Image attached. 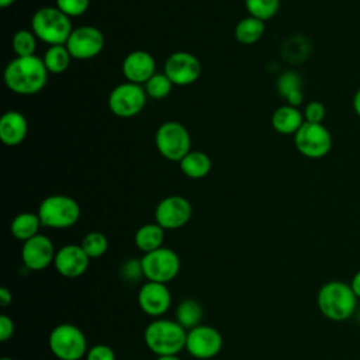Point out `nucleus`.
I'll return each instance as SVG.
<instances>
[{
  "instance_id": "obj_1",
  "label": "nucleus",
  "mask_w": 360,
  "mask_h": 360,
  "mask_svg": "<svg viewBox=\"0 0 360 360\" xmlns=\"http://www.w3.org/2000/svg\"><path fill=\"white\" fill-rule=\"evenodd\" d=\"M48 73L44 59L35 55L17 56L4 69V83L13 93L30 96L45 87Z\"/></svg>"
},
{
  "instance_id": "obj_2",
  "label": "nucleus",
  "mask_w": 360,
  "mask_h": 360,
  "mask_svg": "<svg viewBox=\"0 0 360 360\" xmlns=\"http://www.w3.org/2000/svg\"><path fill=\"white\" fill-rule=\"evenodd\" d=\"M357 300L350 284L340 280L325 283L316 294L319 312L333 322H343L352 318L357 309Z\"/></svg>"
},
{
  "instance_id": "obj_3",
  "label": "nucleus",
  "mask_w": 360,
  "mask_h": 360,
  "mask_svg": "<svg viewBox=\"0 0 360 360\" xmlns=\"http://www.w3.org/2000/svg\"><path fill=\"white\" fill-rule=\"evenodd\" d=\"M187 330L176 321L156 318L148 323L143 332L146 347L159 356H177L186 349Z\"/></svg>"
},
{
  "instance_id": "obj_4",
  "label": "nucleus",
  "mask_w": 360,
  "mask_h": 360,
  "mask_svg": "<svg viewBox=\"0 0 360 360\" xmlns=\"http://www.w3.org/2000/svg\"><path fill=\"white\" fill-rule=\"evenodd\" d=\"M31 30L38 39L52 45H66L72 24L69 17L58 7H42L31 18Z\"/></svg>"
},
{
  "instance_id": "obj_5",
  "label": "nucleus",
  "mask_w": 360,
  "mask_h": 360,
  "mask_svg": "<svg viewBox=\"0 0 360 360\" xmlns=\"http://www.w3.org/2000/svg\"><path fill=\"white\" fill-rule=\"evenodd\" d=\"M37 214L42 226L65 229L77 224L80 207L79 202L69 195L53 194L41 201Z\"/></svg>"
},
{
  "instance_id": "obj_6",
  "label": "nucleus",
  "mask_w": 360,
  "mask_h": 360,
  "mask_svg": "<svg viewBox=\"0 0 360 360\" xmlns=\"http://www.w3.org/2000/svg\"><path fill=\"white\" fill-rule=\"evenodd\" d=\"M48 346L58 360H80L89 350L83 330L73 323L56 325L49 333Z\"/></svg>"
},
{
  "instance_id": "obj_7",
  "label": "nucleus",
  "mask_w": 360,
  "mask_h": 360,
  "mask_svg": "<svg viewBox=\"0 0 360 360\" xmlns=\"http://www.w3.org/2000/svg\"><path fill=\"white\" fill-rule=\"evenodd\" d=\"M143 277L146 281L167 284L174 280L180 271V257L169 248H159L149 253H143L141 257Z\"/></svg>"
},
{
  "instance_id": "obj_8",
  "label": "nucleus",
  "mask_w": 360,
  "mask_h": 360,
  "mask_svg": "<svg viewBox=\"0 0 360 360\" xmlns=\"http://www.w3.org/2000/svg\"><path fill=\"white\" fill-rule=\"evenodd\" d=\"M159 153L172 162H180L191 148V136L184 125L177 121L162 124L155 135Z\"/></svg>"
},
{
  "instance_id": "obj_9",
  "label": "nucleus",
  "mask_w": 360,
  "mask_h": 360,
  "mask_svg": "<svg viewBox=\"0 0 360 360\" xmlns=\"http://www.w3.org/2000/svg\"><path fill=\"white\" fill-rule=\"evenodd\" d=\"M294 145L302 156L321 159L332 149V134L323 124L305 121L294 135Z\"/></svg>"
},
{
  "instance_id": "obj_10",
  "label": "nucleus",
  "mask_w": 360,
  "mask_h": 360,
  "mask_svg": "<svg viewBox=\"0 0 360 360\" xmlns=\"http://www.w3.org/2000/svg\"><path fill=\"white\" fill-rule=\"evenodd\" d=\"M146 103V91L136 83H121L108 96L110 111L121 118H129L142 111Z\"/></svg>"
},
{
  "instance_id": "obj_11",
  "label": "nucleus",
  "mask_w": 360,
  "mask_h": 360,
  "mask_svg": "<svg viewBox=\"0 0 360 360\" xmlns=\"http://www.w3.org/2000/svg\"><path fill=\"white\" fill-rule=\"evenodd\" d=\"M224 339L219 330L210 325H198L187 330L186 349L187 353L198 360L214 359L222 349Z\"/></svg>"
},
{
  "instance_id": "obj_12",
  "label": "nucleus",
  "mask_w": 360,
  "mask_h": 360,
  "mask_svg": "<svg viewBox=\"0 0 360 360\" xmlns=\"http://www.w3.org/2000/svg\"><path fill=\"white\" fill-rule=\"evenodd\" d=\"M193 215L190 201L181 195H169L159 201L155 208V221L163 229H179L184 226Z\"/></svg>"
},
{
  "instance_id": "obj_13",
  "label": "nucleus",
  "mask_w": 360,
  "mask_h": 360,
  "mask_svg": "<svg viewBox=\"0 0 360 360\" xmlns=\"http://www.w3.org/2000/svg\"><path fill=\"white\" fill-rule=\"evenodd\" d=\"M66 48L72 58L90 59L103 51L104 35L93 25H82L72 31L66 42Z\"/></svg>"
},
{
  "instance_id": "obj_14",
  "label": "nucleus",
  "mask_w": 360,
  "mask_h": 360,
  "mask_svg": "<svg viewBox=\"0 0 360 360\" xmlns=\"http://www.w3.org/2000/svg\"><path fill=\"white\" fill-rule=\"evenodd\" d=\"M163 73L173 84L187 86L197 82L201 76V63L190 52L177 51L166 59Z\"/></svg>"
},
{
  "instance_id": "obj_15",
  "label": "nucleus",
  "mask_w": 360,
  "mask_h": 360,
  "mask_svg": "<svg viewBox=\"0 0 360 360\" xmlns=\"http://www.w3.org/2000/svg\"><path fill=\"white\" fill-rule=\"evenodd\" d=\"M138 305L143 314L156 319L163 318L172 305V294L167 284L146 281L138 291Z\"/></svg>"
},
{
  "instance_id": "obj_16",
  "label": "nucleus",
  "mask_w": 360,
  "mask_h": 360,
  "mask_svg": "<svg viewBox=\"0 0 360 360\" xmlns=\"http://www.w3.org/2000/svg\"><path fill=\"white\" fill-rule=\"evenodd\" d=\"M55 246L52 240L42 233L25 240L21 248V260L27 270L41 271L55 260Z\"/></svg>"
},
{
  "instance_id": "obj_17",
  "label": "nucleus",
  "mask_w": 360,
  "mask_h": 360,
  "mask_svg": "<svg viewBox=\"0 0 360 360\" xmlns=\"http://www.w3.org/2000/svg\"><path fill=\"white\" fill-rule=\"evenodd\" d=\"M90 264V257L83 248L76 243L63 245L56 250L53 266L56 271L66 278H76L83 276Z\"/></svg>"
},
{
  "instance_id": "obj_18",
  "label": "nucleus",
  "mask_w": 360,
  "mask_h": 360,
  "mask_svg": "<svg viewBox=\"0 0 360 360\" xmlns=\"http://www.w3.org/2000/svg\"><path fill=\"white\" fill-rule=\"evenodd\" d=\"M153 56L146 51H132L122 62V73L131 83H146L156 72Z\"/></svg>"
},
{
  "instance_id": "obj_19",
  "label": "nucleus",
  "mask_w": 360,
  "mask_h": 360,
  "mask_svg": "<svg viewBox=\"0 0 360 360\" xmlns=\"http://www.w3.org/2000/svg\"><path fill=\"white\" fill-rule=\"evenodd\" d=\"M28 131L25 117L18 111H7L0 118V139L7 146L20 145Z\"/></svg>"
},
{
  "instance_id": "obj_20",
  "label": "nucleus",
  "mask_w": 360,
  "mask_h": 360,
  "mask_svg": "<svg viewBox=\"0 0 360 360\" xmlns=\"http://www.w3.org/2000/svg\"><path fill=\"white\" fill-rule=\"evenodd\" d=\"M304 122V114L288 104L278 107L271 115V125L281 135H295Z\"/></svg>"
},
{
  "instance_id": "obj_21",
  "label": "nucleus",
  "mask_w": 360,
  "mask_h": 360,
  "mask_svg": "<svg viewBox=\"0 0 360 360\" xmlns=\"http://www.w3.org/2000/svg\"><path fill=\"white\" fill-rule=\"evenodd\" d=\"M163 240H165V229L156 222L145 224L139 226L134 236V242L136 248L143 253H149L152 250L162 248Z\"/></svg>"
},
{
  "instance_id": "obj_22",
  "label": "nucleus",
  "mask_w": 360,
  "mask_h": 360,
  "mask_svg": "<svg viewBox=\"0 0 360 360\" xmlns=\"http://www.w3.org/2000/svg\"><path fill=\"white\" fill-rule=\"evenodd\" d=\"M311 53V42L304 35H292L280 46V55L288 63H302Z\"/></svg>"
},
{
  "instance_id": "obj_23",
  "label": "nucleus",
  "mask_w": 360,
  "mask_h": 360,
  "mask_svg": "<svg viewBox=\"0 0 360 360\" xmlns=\"http://www.w3.org/2000/svg\"><path fill=\"white\" fill-rule=\"evenodd\" d=\"M204 315V309L201 304L194 298H186L180 301L176 307L174 319L186 329L190 330L198 325H201Z\"/></svg>"
},
{
  "instance_id": "obj_24",
  "label": "nucleus",
  "mask_w": 360,
  "mask_h": 360,
  "mask_svg": "<svg viewBox=\"0 0 360 360\" xmlns=\"http://www.w3.org/2000/svg\"><path fill=\"white\" fill-rule=\"evenodd\" d=\"M179 163L181 172L190 179H202L211 170V159L201 150H190Z\"/></svg>"
},
{
  "instance_id": "obj_25",
  "label": "nucleus",
  "mask_w": 360,
  "mask_h": 360,
  "mask_svg": "<svg viewBox=\"0 0 360 360\" xmlns=\"http://www.w3.org/2000/svg\"><path fill=\"white\" fill-rule=\"evenodd\" d=\"M39 226H42V224H41L38 214L21 212L13 218L10 231L15 239L25 242V240L31 239L32 236L38 235Z\"/></svg>"
},
{
  "instance_id": "obj_26",
  "label": "nucleus",
  "mask_w": 360,
  "mask_h": 360,
  "mask_svg": "<svg viewBox=\"0 0 360 360\" xmlns=\"http://www.w3.org/2000/svg\"><path fill=\"white\" fill-rule=\"evenodd\" d=\"M264 32V21L255 17L242 18L235 27V38L243 45L256 44Z\"/></svg>"
},
{
  "instance_id": "obj_27",
  "label": "nucleus",
  "mask_w": 360,
  "mask_h": 360,
  "mask_svg": "<svg viewBox=\"0 0 360 360\" xmlns=\"http://www.w3.org/2000/svg\"><path fill=\"white\" fill-rule=\"evenodd\" d=\"M72 55L66 45H52L44 55V63L49 73H63L70 65Z\"/></svg>"
},
{
  "instance_id": "obj_28",
  "label": "nucleus",
  "mask_w": 360,
  "mask_h": 360,
  "mask_svg": "<svg viewBox=\"0 0 360 360\" xmlns=\"http://www.w3.org/2000/svg\"><path fill=\"white\" fill-rule=\"evenodd\" d=\"M245 7L252 17L267 21L277 14L280 0H245Z\"/></svg>"
},
{
  "instance_id": "obj_29",
  "label": "nucleus",
  "mask_w": 360,
  "mask_h": 360,
  "mask_svg": "<svg viewBox=\"0 0 360 360\" xmlns=\"http://www.w3.org/2000/svg\"><path fill=\"white\" fill-rule=\"evenodd\" d=\"M80 246L83 248V250L86 252V255L90 259H97V257H101L107 252L108 239L104 233L93 231V232H89L84 235Z\"/></svg>"
},
{
  "instance_id": "obj_30",
  "label": "nucleus",
  "mask_w": 360,
  "mask_h": 360,
  "mask_svg": "<svg viewBox=\"0 0 360 360\" xmlns=\"http://www.w3.org/2000/svg\"><path fill=\"white\" fill-rule=\"evenodd\" d=\"M37 48V37L32 31L18 30L13 37V49L17 56H32Z\"/></svg>"
},
{
  "instance_id": "obj_31",
  "label": "nucleus",
  "mask_w": 360,
  "mask_h": 360,
  "mask_svg": "<svg viewBox=\"0 0 360 360\" xmlns=\"http://www.w3.org/2000/svg\"><path fill=\"white\" fill-rule=\"evenodd\" d=\"M173 83L165 73H155L146 83H145V91L149 97L160 100L169 96L172 91Z\"/></svg>"
},
{
  "instance_id": "obj_32",
  "label": "nucleus",
  "mask_w": 360,
  "mask_h": 360,
  "mask_svg": "<svg viewBox=\"0 0 360 360\" xmlns=\"http://www.w3.org/2000/svg\"><path fill=\"white\" fill-rule=\"evenodd\" d=\"M302 89V79L297 72L287 70L281 73L277 79V91L284 98L294 90Z\"/></svg>"
},
{
  "instance_id": "obj_33",
  "label": "nucleus",
  "mask_w": 360,
  "mask_h": 360,
  "mask_svg": "<svg viewBox=\"0 0 360 360\" xmlns=\"http://www.w3.org/2000/svg\"><path fill=\"white\" fill-rule=\"evenodd\" d=\"M56 7L68 17H77L87 11L90 0H55Z\"/></svg>"
},
{
  "instance_id": "obj_34",
  "label": "nucleus",
  "mask_w": 360,
  "mask_h": 360,
  "mask_svg": "<svg viewBox=\"0 0 360 360\" xmlns=\"http://www.w3.org/2000/svg\"><path fill=\"white\" fill-rule=\"evenodd\" d=\"M121 277L127 281H138L139 278L143 277V270H142V263L141 259H135V257H129L127 259L120 269Z\"/></svg>"
},
{
  "instance_id": "obj_35",
  "label": "nucleus",
  "mask_w": 360,
  "mask_h": 360,
  "mask_svg": "<svg viewBox=\"0 0 360 360\" xmlns=\"http://www.w3.org/2000/svg\"><path fill=\"white\" fill-rule=\"evenodd\" d=\"M304 120L307 122H314V124H322L325 115H326V108L321 101H309L305 108H304Z\"/></svg>"
},
{
  "instance_id": "obj_36",
  "label": "nucleus",
  "mask_w": 360,
  "mask_h": 360,
  "mask_svg": "<svg viewBox=\"0 0 360 360\" xmlns=\"http://www.w3.org/2000/svg\"><path fill=\"white\" fill-rule=\"evenodd\" d=\"M84 359L86 360H117L114 349L104 343H97L89 347Z\"/></svg>"
},
{
  "instance_id": "obj_37",
  "label": "nucleus",
  "mask_w": 360,
  "mask_h": 360,
  "mask_svg": "<svg viewBox=\"0 0 360 360\" xmlns=\"http://www.w3.org/2000/svg\"><path fill=\"white\" fill-rule=\"evenodd\" d=\"M14 321L6 315L1 314L0 315V340L1 342H7L8 339H11V336L14 335Z\"/></svg>"
},
{
  "instance_id": "obj_38",
  "label": "nucleus",
  "mask_w": 360,
  "mask_h": 360,
  "mask_svg": "<svg viewBox=\"0 0 360 360\" xmlns=\"http://www.w3.org/2000/svg\"><path fill=\"white\" fill-rule=\"evenodd\" d=\"M285 100H287V104H288V105H292V107H297V108H298V107L304 103V93H302V89L291 91V93L285 97Z\"/></svg>"
},
{
  "instance_id": "obj_39",
  "label": "nucleus",
  "mask_w": 360,
  "mask_h": 360,
  "mask_svg": "<svg viewBox=\"0 0 360 360\" xmlns=\"http://www.w3.org/2000/svg\"><path fill=\"white\" fill-rule=\"evenodd\" d=\"M11 300H13V295H11L10 290L6 288V287H1L0 288V304H1V307H7L8 304H11Z\"/></svg>"
},
{
  "instance_id": "obj_40",
  "label": "nucleus",
  "mask_w": 360,
  "mask_h": 360,
  "mask_svg": "<svg viewBox=\"0 0 360 360\" xmlns=\"http://www.w3.org/2000/svg\"><path fill=\"white\" fill-rule=\"evenodd\" d=\"M349 284H350L353 292L356 294V297L360 300V270L357 273H354V276L352 277Z\"/></svg>"
},
{
  "instance_id": "obj_41",
  "label": "nucleus",
  "mask_w": 360,
  "mask_h": 360,
  "mask_svg": "<svg viewBox=\"0 0 360 360\" xmlns=\"http://www.w3.org/2000/svg\"><path fill=\"white\" fill-rule=\"evenodd\" d=\"M352 105H353V111H354L356 115L360 118V87L356 90V93H354V96H353Z\"/></svg>"
},
{
  "instance_id": "obj_42",
  "label": "nucleus",
  "mask_w": 360,
  "mask_h": 360,
  "mask_svg": "<svg viewBox=\"0 0 360 360\" xmlns=\"http://www.w3.org/2000/svg\"><path fill=\"white\" fill-rule=\"evenodd\" d=\"M156 360H181L179 356H159Z\"/></svg>"
},
{
  "instance_id": "obj_43",
  "label": "nucleus",
  "mask_w": 360,
  "mask_h": 360,
  "mask_svg": "<svg viewBox=\"0 0 360 360\" xmlns=\"http://www.w3.org/2000/svg\"><path fill=\"white\" fill-rule=\"evenodd\" d=\"M15 0H0V7H3V8H6V7H8V6H11L13 3H14Z\"/></svg>"
},
{
  "instance_id": "obj_44",
  "label": "nucleus",
  "mask_w": 360,
  "mask_h": 360,
  "mask_svg": "<svg viewBox=\"0 0 360 360\" xmlns=\"http://www.w3.org/2000/svg\"><path fill=\"white\" fill-rule=\"evenodd\" d=\"M0 360H14V359H11V357H1Z\"/></svg>"
}]
</instances>
